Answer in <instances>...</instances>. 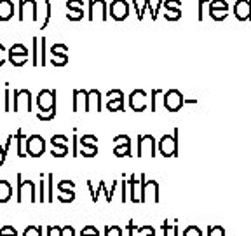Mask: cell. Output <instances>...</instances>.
Listing matches in <instances>:
<instances>
[{
	"mask_svg": "<svg viewBox=\"0 0 251 236\" xmlns=\"http://www.w3.org/2000/svg\"><path fill=\"white\" fill-rule=\"evenodd\" d=\"M7 61L12 67H23L28 61V49L25 47V44L16 42L7 49Z\"/></svg>",
	"mask_w": 251,
	"mask_h": 236,
	"instance_id": "obj_1",
	"label": "cell"
},
{
	"mask_svg": "<svg viewBox=\"0 0 251 236\" xmlns=\"http://www.w3.org/2000/svg\"><path fill=\"white\" fill-rule=\"evenodd\" d=\"M46 150V140L40 135H30L26 138V154L31 157H40Z\"/></svg>",
	"mask_w": 251,
	"mask_h": 236,
	"instance_id": "obj_2",
	"label": "cell"
},
{
	"mask_svg": "<svg viewBox=\"0 0 251 236\" xmlns=\"http://www.w3.org/2000/svg\"><path fill=\"white\" fill-rule=\"evenodd\" d=\"M25 196L30 198V201H37L35 185H33L31 180H23V177L18 173V203H21Z\"/></svg>",
	"mask_w": 251,
	"mask_h": 236,
	"instance_id": "obj_3",
	"label": "cell"
},
{
	"mask_svg": "<svg viewBox=\"0 0 251 236\" xmlns=\"http://www.w3.org/2000/svg\"><path fill=\"white\" fill-rule=\"evenodd\" d=\"M56 103V93L51 89H42L37 96V107H39L40 112H46V110H52Z\"/></svg>",
	"mask_w": 251,
	"mask_h": 236,
	"instance_id": "obj_4",
	"label": "cell"
},
{
	"mask_svg": "<svg viewBox=\"0 0 251 236\" xmlns=\"http://www.w3.org/2000/svg\"><path fill=\"white\" fill-rule=\"evenodd\" d=\"M26 14H30V18L33 21L39 20V16H37V2L35 0H20V14H18V20L25 21Z\"/></svg>",
	"mask_w": 251,
	"mask_h": 236,
	"instance_id": "obj_5",
	"label": "cell"
},
{
	"mask_svg": "<svg viewBox=\"0 0 251 236\" xmlns=\"http://www.w3.org/2000/svg\"><path fill=\"white\" fill-rule=\"evenodd\" d=\"M110 14H112V18L117 21L126 20L127 14H129V5H127L126 0H114L112 5H110Z\"/></svg>",
	"mask_w": 251,
	"mask_h": 236,
	"instance_id": "obj_6",
	"label": "cell"
},
{
	"mask_svg": "<svg viewBox=\"0 0 251 236\" xmlns=\"http://www.w3.org/2000/svg\"><path fill=\"white\" fill-rule=\"evenodd\" d=\"M51 53H52V58H51L52 65L61 67V65L67 63V46L65 44H54L51 47Z\"/></svg>",
	"mask_w": 251,
	"mask_h": 236,
	"instance_id": "obj_7",
	"label": "cell"
},
{
	"mask_svg": "<svg viewBox=\"0 0 251 236\" xmlns=\"http://www.w3.org/2000/svg\"><path fill=\"white\" fill-rule=\"evenodd\" d=\"M26 100V110L30 112L31 109V93L28 89H14V112H20V102Z\"/></svg>",
	"mask_w": 251,
	"mask_h": 236,
	"instance_id": "obj_8",
	"label": "cell"
},
{
	"mask_svg": "<svg viewBox=\"0 0 251 236\" xmlns=\"http://www.w3.org/2000/svg\"><path fill=\"white\" fill-rule=\"evenodd\" d=\"M14 16V2L12 0H0V21H9Z\"/></svg>",
	"mask_w": 251,
	"mask_h": 236,
	"instance_id": "obj_9",
	"label": "cell"
},
{
	"mask_svg": "<svg viewBox=\"0 0 251 236\" xmlns=\"http://www.w3.org/2000/svg\"><path fill=\"white\" fill-rule=\"evenodd\" d=\"M12 198V185L7 180H0V203H7Z\"/></svg>",
	"mask_w": 251,
	"mask_h": 236,
	"instance_id": "obj_10",
	"label": "cell"
},
{
	"mask_svg": "<svg viewBox=\"0 0 251 236\" xmlns=\"http://www.w3.org/2000/svg\"><path fill=\"white\" fill-rule=\"evenodd\" d=\"M14 138L18 140V156H20V157L28 156V154H26V138L28 137H25L23 131L18 130V131H16V135H14Z\"/></svg>",
	"mask_w": 251,
	"mask_h": 236,
	"instance_id": "obj_11",
	"label": "cell"
},
{
	"mask_svg": "<svg viewBox=\"0 0 251 236\" xmlns=\"http://www.w3.org/2000/svg\"><path fill=\"white\" fill-rule=\"evenodd\" d=\"M12 140H14V135H9L7 140H5V144H0V166L5 163V157H7V152L12 146Z\"/></svg>",
	"mask_w": 251,
	"mask_h": 236,
	"instance_id": "obj_12",
	"label": "cell"
},
{
	"mask_svg": "<svg viewBox=\"0 0 251 236\" xmlns=\"http://www.w3.org/2000/svg\"><path fill=\"white\" fill-rule=\"evenodd\" d=\"M161 150L164 156H173L171 152H175V146H173V138L169 137H164L161 142Z\"/></svg>",
	"mask_w": 251,
	"mask_h": 236,
	"instance_id": "obj_13",
	"label": "cell"
},
{
	"mask_svg": "<svg viewBox=\"0 0 251 236\" xmlns=\"http://www.w3.org/2000/svg\"><path fill=\"white\" fill-rule=\"evenodd\" d=\"M54 146V150H52V156L54 157H63L65 154L68 152L67 146H61V142H58V144H52Z\"/></svg>",
	"mask_w": 251,
	"mask_h": 236,
	"instance_id": "obj_14",
	"label": "cell"
},
{
	"mask_svg": "<svg viewBox=\"0 0 251 236\" xmlns=\"http://www.w3.org/2000/svg\"><path fill=\"white\" fill-rule=\"evenodd\" d=\"M0 236H18V231L14 229V226L5 224L0 228Z\"/></svg>",
	"mask_w": 251,
	"mask_h": 236,
	"instance_id": "obj_15",
	"label": "cell"
},
{
	"mask_svg": "<svg viewBox=\"0 0 251 236\" xmlns=\"http://www.w3.org/2000/svg\"><path fill=\"white\" fill-rule=\"evenodd\" d=\"M23 236H42V229L39 226H28L23 231Z\"/></svg>",
	"mask_w": 251,
	"mask_h": 236,
	"instance_id": "obj_16",
	"label": "cell"
},
{
	"mask_svg": "<svg viewBox=\"0 0 251 236\" xmlns=\"http://www.w3.org/2000/svg\"><path fill=\"white\" fill-rule=\"evenodd\" d=\"M31 63L33 65H39V39L33 37V56H31Z\"/></svg>",
	"mask_w": 251,
	"mask_h": 236,
	"instance_id": "obj_17",
	"label": "cell"
},
{
	"mask_svg": "<svg viewBox=\"0 0 251 236\" xmlns=\"http://www.w3.org/2000/svg\"><path fill=\"white\" fill-rule=\"evenodd\" d=\"M68 20H74V21H77V20H80L84 16V9H70V12H68Z\"/></svg>",
	"mask_w": 251,
	"mask_h": 236,
	"instance_id": "obj_18",
	"label": "cell"
},
{
	"mask_svg": "<svg viewBox=\"0 0 251 236\" xmlns=\"http://www.w3.org/2000/svg\"><path fill=\"white\" fill-rule=\"evenodd\" d=\"M54 116H56V112H54V109H52V110H46V112H39L37 118H39L40 121H51Z\"/></svg>",
	"mask_w": 251,
	"mask_h": 236,
	"instance_id": "obj_19",
	"label": "cell"
},
{
	"mask_svg": "<svg viewBox=\"0 0 251 236\" xmlns=\"http://www.w3.org/2000/svg\"><path fill=\"white\" fill-rule=\"evenodd\" d=\"M96 154V146H82V156H87V157H91V156H94Z\"/></svg>",
	"mask_w": 251,
	"mask_h": 236,
	"instance_id": "obj_20",
	"label": "cell"
},
{
	"mask_svg": "<svg viewBox=\"0 0 251 236\" xmlns=\"http://www.w3.org/2000/svg\"><path fill=\"white\" fill-rule=\"evenodd\" d=\"M44 4H46V20H44V23H42V27H46L47 23H49V20H51V2L49 0H44Z\"/></svg>",
	"mask_w": 251,
	"mask_h": 236,
	"instance_id": "obj_21",
	"label": "cell"
},
{
	"mask_svg": "<svg viewBox=\"0 0 251 236\" xmlns=\"http://www.w3.org/2000/svg\"><path fill=\"white\" fill-rule=\"evenodd\" d=\"M5 61H7V49H5L4 44L0 42V67H2Z\"/></svg>",
	"mask_w": 251,
	"mask_h": 236,
	"instance_id": "obj_22",
	"label": "cell"
},
{
	"mask_svg": "<svg viewBox=\"0 0 251 236\" xmlns=\"http://www.w3.org/2000/svg\"><path fill=\"white\" fill-rule=\"evenodd\" d=\"M4 96H5V105H4V110H5V112H9V110H11V93H9V88L4 91Z\"/></svg>",
	"mask_w": 251,
	"mask_h": 236,
	"instance_id": "obj_23",
	"label": "cell"
},
{
	"mask_svg": "<svg viewBox=\"0 0 251 236\" xmlns=\"http://www.w3.org/2000/svg\"><path fill=\"white\" fill-rule=\"evenodd\" d=\"M82 236H98V231L93 226H87L86 229H82Z\"/></svg>",
	"mask_w": 251,
	"mask_h": 236,
	"instance_id": "obj_24",
	"label": "cell"
},
{
	"mask_svg": "<svg viewBox=\"0 0 251 236\" xmlns=\"http://www.w3.org/2000/svg\"><path fill=\"white\" fill-rule=\"evenodd\" d=\"M44 175H40V187H39V191H40V194H39V201H44L46 198H44Z\"/></svg>",
	"mask_w": 251,
	"mask_h": 236,
	"instance_id": "obj_25",
	"label": "cell"
},
{
	"mask_svg": "<svg viewBox=\"0 0 251 236\" xmlns=\"http://www.w3.org/2000/svg\"><path fill=\"white\" fill-rule=\"evenodd\" d=\"M75 198L74 193H68V194H63V196H59V201H72Z\"/></svg>",
	"mask_w": 251,
	"mask_h": 236,
	"instance_id": "obj_26",
	"label": "cell"
},
{
	"mask_svg": "<svg viewBox=\"0 0 251 236\" xmlns=\"http://www.w3.org/2000/svg\"><path fill=\"white\" fill-rule=\"evenodd\" d=\"M44 55H46V40L42 39V65L46 63V58H44Z\"/></svg>",
	"mask_w": 251,
	"mask_h": 236,
	"instance_id": "obj_27",
	"label": "cell"
}]
</instances>
